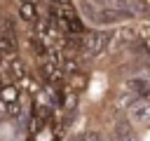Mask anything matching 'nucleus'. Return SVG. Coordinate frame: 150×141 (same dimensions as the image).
Listing matches in <instances>:
<instances>
[{"instance_id": "obj_11", "label": "nucleus", "mask_w": 150, "mask_h": 141, "mask_svg": "<svg viewBox=\"0 0 150 141\" xmlns=\"http://www.w3.org/2000/svg\"><path fill=\"white\" fill-rule=\"evenodd\" d=\"M73 141H87V136H84V134H80V136H75Z\"/></svg>"}, {"instance_id": "obj_2", "label": "nucleus", "mask_w": 150, "mask_h": 141, "mask_svg": "<svg viewBox=\"0 0 150 141\" xmlns=\"http://www.w3.org/2000/svg\"><path fill=\"white\" fill-rule=\"evenodd\" d=\"M129 122L131 125H150V101L138 99L129 106Z\"/></svg>"}, {"instance_id": "obj_3", "label": "nucleus", "mask_w": 150, "mask_h": 141, "mask_svg": "<svg viewBox=\"0 0 150 141\" xmlns=\"http://www.w3.org/2000/svg\"><path fill=\"white\" fill-rule=\"evenodd\" d=\"M40 75H42V80H45L47 85H59V82L63 80V70H61V66L52 63L49 59L40 66Z\"/></svg>"}, {"instance_id": "obj_10", "label": "nucleus", "mask_w": 150, "mask_h": 141, "mask_svg": "<svg viewBox=\"0 0 150 141\" xmlns=\"http://www.w3.org/2000/svg\"><path fill=\"white\" fill-rule=\"evenodd\" d=\"M5 115H7V106L0 101V118H5Z\"/></svg>"}, {"instance_id": "obj_4", "label": "nucleus", "mask_w": 150, "mask_h": 141, "mask_svg": "<svg viewBox=\"0 0 150 141\" xmlns=\"http://www.w3.org/2000/svg\"><path fill=\"white\" fill-rule=\"evenodd\" d=\"M115 139H117V141H138L134 125H131L129 120H124V118H120V120L115 122Z\"/></svg>"}, {"instance_id": "obj_7", "label": "nucleus", "mask_w": 150, "mask_h": 141, "mask_svg": "<svg viewBox=\"0 0 150 141\" xmlns=\"http://www.w3.org/2000/svg\"><path fill=\"white\" fill-rule=\"evenodd\" d=\"M94 5L103 9H115V12H131V0H96Z\"/></svg>"}, {"instance_id": "obj_6", "label": "nucleus", "mask_w": 150, "mask_h": 141, "mask_svg": "<svg viewBox=\"0 0 150 141\" xmlns=\"http://www.w3.org/2000/svg\"><path fill=\"white\" fill-rule=\"evenodd\" d=\"M129 89H131L138 99H148V96H150V80H148V78H131V80H129Z\"/></svg>"}, {"instance_id": "obj_1", "label": "nucleus", "mask_w": 150, "mask_h": 141, "mask_svg": "<svg viewBox=\"0 0 150 141\" xmlns=\"http://www.w3.org/2000/svg\"><path fill=\"white\" fill-rule=\"evenodd\" d=\"M108 40H110V35L103 33V31H84L82 33V47L80 49L87 56H98L108 47Z\"/></svg>"}, {"instance_id": "obj_5", "label": "nucleus", "mask_w": 150, "mask_h": 141, "mask_svg": "<svg viewBox=\"0 0 150 141\" xmlns=\"http://www.w3.org/2000/svg\"><path fill=\"white\" fill-rule=\"evenodd\" d=\"M19 14L26 24L38 21V0H19Z\"/></svg>"}, {"instance_id": "obj_8", "label": "nucleus", "mask_w": 150, "mask_h": 141, "mask_svg": "<svg viewBox=\"0 0 150 141\" xmlns=\"http://www.w3.org/2000/svg\"><path fill=\"white\" fill-rule=\"evenodd\" d=\"M0 101L7 106V103H14V101H19V89H16V85H2L0 87Z\"/></svg>"}, {"instance_id": "obj_9", "label": "nucleus", "mask_w": 150, "mask_h": 141, "mask_svg": "<svg viewBox=\"0 0 150 141\" xmlns=\"http://www.w3.org/2000/svg\"><path fill=\"white\" fill-rule=\"evenodd\" d=\"M87 141H105L98 132H91V134H87Z\"/></svg>"}]
</instances>
